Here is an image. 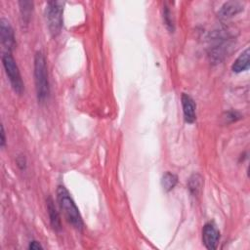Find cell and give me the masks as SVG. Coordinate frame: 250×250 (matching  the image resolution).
Returning <instances> with one entry per match:
<instances>
[{
    "instance_id": "obj_7",
    "label": "cell",
    "mask_w": 250,
    "mask_h": 250,
    "mask_svg": "<svg viewBox=\"0 0 250 250\" xmlns=\"http://www.w3.org/2000/svg\"><path fill=\"white\" fill-rule=\"evenodd\" d=\"M181 101H182L183 112H184V117L186 122L193 123L196 119V113H195L196 105L194 104V101L190 96L185 93H183Z\"/></svg>"
},
{
    "instance_id": "obj_13",
    "label": "cell",
    "mask_w": 250,
    "mask_h": 250,
    "mask_svg": "<svg viewBox=\"0 0 250 250\" xmlns=\"http://www.w3.org/2000/svg\"><path fill=\"white\" fill-rule=\"evenodd\" d=\"M177 183H178L177 176L171 172H166L161 179V185L165 191L172 190L177 185Z\"/></svg>"
},
{
    "instance_id": "obj_9",
    "label": "cell",
    "mask_w": 250,
    "mask_h": 250,
    "mask_svg": "<svg viewBox=\"0 0 250 250\" xmlns=\"http://www.w3.org/2000/svg\"><path fill=\"white\" fill-rule=\"evenodd\" d=\"M249 64H250V51L247 48L234 61V62L231 65V69L233 72L239 73L247 70L249 68Z\"/></svg>"
},
{
    "instance_id": "obj_2",
    "label": "cell",
    "mask_w": 250,
    "mask_h": 250,
    "mask_svg": "<svg viewBox=\"0 0 250 250\" xmlns=\"http://www.w3.org/2000/svg\"><path fill=\"white\" fill-rule=\"evenodd\" d=\"M34 81L37 100L43 103L49 96L50 86L46 59L42 52H36L34 56Z\"/></svg>"
},
{
    "instance_id": "obj_11",
    "label": "cell",
    "mask_w": 250,
    "mask_h": 250,
    "mask_svg": "<svg viewBox=\"0 0 250 250\" xmlns=\"http://www.w3.org/2000/svg\"><path fill=\"white\" fill-rule=\"evenodd\" d=\"M47 210H48V214H49V218H50V223H51V226L52 228L59 231L62 228V225H61V219H60V216H59V213L55 207V204L52 200L51 197H49L47 199Z\"/></svg>"
},
{
    "instance_id": "obj_4",
    "label": "cell",
    "mask_w": 250,
    "mask_h": 250,
    "mask_svg": "<svg viewBox=\"0 0 250 250\" xmlns=\"http://www.w3.org/2000/svg\"><path fill=\"white\" fill-rule=\"evenodd\" d=\"M2 63L3 67L5 69L6 75L10 81V84L13 88V90L19 94L21 95L23 93L24 87L23 82L21 76L20 69L16 63L15 59L12 56L11 52H4L2 55Z\"/></svg>"
},
{
    "instance_id": "obj_16",
    "label": "cell",
    "mask_w": 250,
    "mask_h": 250,
    "mask_svg": "<svg viewBox=\"0 0 250 250\" xmlns=\"http://www.w3.org/2000/svg\"><path fill=\"white\" fill-rule=\"evenodd\" d=\"M6 143V138H5V131L3 125H1V147H4Z\"/></svg>"
},
{
    "instance_id": "obj_15",
    "label": "cell",
    "mask_w": 250,
    "mask_h": 250,
    "mask_svg": "<svg viewBox=\"0 0 250 250\" xmlns=\"http://www.w3.org/2000/svg\"><path fill=\"white\" fill-rule=\"evenodd\" d=\"M28 248L32 249V250H39V249H42V246L37 241H32V242H30Z\"/></svg>"
},
{
    "instance_id": "obj_14",
    "label": "cell",
    "mask_w": 250,
    "mask_h": 250,
    "mask_svg": "<svg viewBox=\"0 0 250 250\" xmlns=\"http://www.w3.org/2000/svg\"><path fill=\"white\" fill-rule=\"evenodd\" d=\"M163 21H164L167 29L170 32H173V30H174V21H173L172 13H171L169 7H167L166 5L163 7Z\"/></svg>"
},
{
    "instance_id": "obj_8",
    "label": "cell",
    "mask_w": 250,
    "mask_h": 250,
    "mask_svg": "<svg viewBox=\"0 0 250 250\" xmlns=\"http://www.w3.org/2000/svg\"><path fill=\"white\" fill-rule=\"evenodd\" d=\"M243 11V4L238 1H229L225 3L220 12L219 15L222 19H229L234 17L235 15L239 14Z\"/></svg>"
},
{
    "instance_id": "obj_1",
    "label": "cell",
    "mask_w": 250,
    "mask_h": 250,
    "mask_svg": "<svg viewBox=\"0 0 250 250\" xmlns=\"http://www.w3.org/2000/svg\"><path fill=\"white\" fill-rule=\"evenodd\" d=\"M57 200L65 220L75 229L81 230L84 226L82 218L69 192L63 186H59L57 188Z\"/></svg>"
},
{
    "instance_id": "obj_3",
    "label": "cell",
    "mask_w": 250,
    "mask_h": 250,
    "mask_svg": "<svg viewBox=\"0 0 250 250\" xmlns=\"http://www.w3.org/2000/svg\"><path fill=\"white\" fill-rule=\"evenodd\" d=\"M64 2L50 1L46 5L45 15L49 31L53 37L60 34L62 27V14Z\"/></svg>"
},
{
    "instance_id": "obj_12",
    "label": "cell",
    "mask_w": 250,
    "mask_h": 250,
    "mask_svg": "<svg viewBox=\"0 0 250 250\" xmlns=\"http://www.w3.org/2000/svg\"><path fill=\"white\" fill-rule=\"evenodd\" d=\"M202 186H203V182H202V177L198 174H193L189 180H188V189L191 192V194L198 195L201 190H202Z\"/></svg>"
},
{
    "instance_id": "obj_10",
    "label": "cell",
    "mask_w": 250,
    "mask_h": 250,
    "mask_svg": "<svg viewBox=\"0 0 250 250\" xmlns=\"http://www.w3.org/2000/svg\"><path fill=\"white\" fill-rule=\"evenodd\" d=\"M20 15H21V22L22 27H26L30 21L31 14L33 10V2L31 1H20Z\"/></svg>"
},
{
    "instance_id": "obj_5",
    "label": "cell",
    "mask_w": 250,
    "mask_h": 250,
    "mask_svg": "<svg viewBox=\"0 0 250 250\" xmlns=\"http://www.w3.org/2000/svg\"><path fill=\"white\" fill-rule=\"evenodd\" d=\"M0 37L5 52L12 53V50L16 46L15 34L10 22L4 18H2L0 21Z\"/></svg>"
},
{
    "instance_id": "obj_6",
    "label": "cell",
    "mask_w": 250,
    "mask_h": 250,
    "mask_svg": "<svg viewBox=\"0 0 250 250\" xmlns=\"http://www.w3.org/2000/svg\"><path fill=\"white\" fill-rule=\"evenodd\" d=\"M220 240V231L213 223H207L202 229V241L209 250L217 248Z\"/></svg>"
}]
</instances>
